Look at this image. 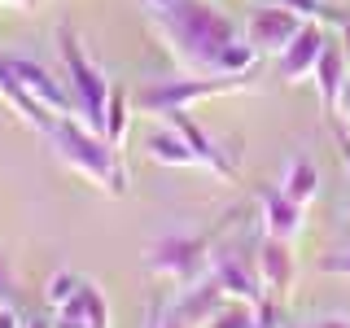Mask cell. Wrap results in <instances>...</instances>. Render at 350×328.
<instances>
[{"label": "cell", "mask_w": 350, "mask_h": 328, "mask_svg": "<svg viewBox=\"0 0 350 328\" xmlns=\"http://www.w3.org/2000/svg\"><path fill=\"white\" fill-rule=\"evenodd\" d=\"M158 328H193V324L184 320L175 306H171V311H167V306H158Z\"/></svg>", "instance_id": "obj_23"}, {"label": "cell", "mask_w": 350, "mask_h": 328, "mask_svg": "<svg viewBox=\"0 0 350 328\" xmlns=\"http://www.w3.org/2000/svg\"><path fill=\"white\" fill-rule=\"evenodd\" d=\"M9 66L22 74V83L31 87V96H36L40 105H49L53 114H62V118H75V114H79V109L70 105V92L62 87V79H53V70H44V66L27 62V57H9Z\"/></svg>", "instance_id": "obj_11"}, {"label": "cell", "mask_w": 350, "mask_h": 328, "mask_svg": "<svg viewBox=\"0 0 350 328\" xmlns=\"http://www.w3.org/2000/svg\"><path fill=\"white\" fill-rule=\"evenodd\" d=\"M280 193L293 197L298 206H311L315 193H320V171H315V162L311 158H293L289 171H284V180H280Z\"/></svg>", "instance_id": "obj_16"}, {"label": "cell", "mask_w": 350, "mask_h": 328, "mask_svg": "<svg viewBox=\"0 0 350 328\" xmlns=\"http://www.w3.org/2000/svg\"><path fill=\"white\" fill-rule=\"evenodd\" d=\"M0 328H27V324H22V315L14 306H0Z\"/></svg>", "instance_id": "obj_24"}, {"label": "cell", "mask_w": 350, "mask_h": 328, "mask_svg": "<svg viewBox=\"0 0 350 328\" xmlns=\"http://www.w3.org/2000/svg\"><path fill=\"white\" fill-rule=\"evenodd\" d=\"M324 49H328V31L320 27V22H306L298 36H293V44L276 57L280 79H284V83H302V79H311L315 66H320V57H324Z\"/></svg>", "instance_id": "obj_7"}, {"label": "cell", "mask_w": 350, "mask_h": 328, "mask_svg": "<svg viewBox=\"0 0 350 328\" xmlns=\"http://www.w3.org/2000/svg\"><path fill=\"white\" fill-rule=\"evenodd\" d=\"M0 5H27V0H0Z\"/></svg>", "instance_id": "obj_30"}, {"label": "cell", "mask_w": 350, "mask_h": 328, "mask_svg": "<svg viewBox=\"0 0 350 328\" xmlns=\"http://www.w3.org/2000/svg\"><path fill=\"white\" fill-rule=\"evenodd\" d=\"M149 27L162 36L167 53L193 74H219V57L232 40H241L237 22L211 0H140Z\"/></svg>", "instance_id": "obj_1"}, {"label": "cell", "mask_w": 350, "mask_h": 328, "mask_svg": "<svg viewBox=\"0 0 350 328\" xmlns=\"http://www.w3.org/2000/svg\"><path fill=\"white\" fill-rule=\"evenodd\" d=\"M302 27H306L302 14H293L289 5H276V0H271L267 9H258V14L250 18L245 36H250V44H254L258 53H271V57H280V53L293 44V36H298Z\"/></svg>", "instance_id": "obj_6"}, {"label": "cell", "mask_w": 350, "mask_h": 328, "mask_svg": "<svg viewBox=\"0 0 350 328\" xmlns=\"http://www.w3.org/2000/svg\"><path fill=\"white\" fill-rule=\"evenodd\" d=\"M18 302V276H14V258L0 249V306Z\"/></svg>", "instance_id": "obj_21"}, {"label": "cell", "mask_w": 350, "mask_h": 328, "mask_svg": "<svg viewBox=\"0 0 350 328\" xmlns=\"http://www.w3.org/2000/svg\"><path fill=\"white\" fill-rule=\"evenodd\" d=\"M167 123H171L175 131H180L184 140H189V149L197 153V167H206L211 175H219L224 184H237V180H241V175H237V167H232V158H228V153L219 149L215 140H211V136H206L202 127L193 123V118H189V109H180V114H171Z\"/></svg>", "instance_id": "obj_9"}, {"label": "cell", "mask_w": 350, "mask_h": 328, "mask_svg": "<svg viewBox=\"0 0 350 328\" xmlns=\"http://www.w3.org/2000/svg\"><path fill=\"white\" fill-rule=\"evenodd\" d=\"M258 202H262V232L293 245L298 232H302V210L306 206H298L293 197H284L280 189H258Z\"/></svg>", "instance_id": "obj_12"}, {"label": "cell", "mask_w": 350, "mask_h": 328, "mask_svg": "<svg viewBox=\"0 0 350 328\" xmlns=\"http://www.w3.org/2000/svg\"><path fill=\"white\" fill-rule=\"evenodd\" d=\"M337 140H342V162H346V175H350V136L342 131V136H337Z\"/></svg>", "instance_id": "obj_26"}, {"label": "cell", "mask_w": 350, "mask_h": 328, "mask_svg": "<svg viewBox=\"0 0 350 328\" xmlns=\"http://www.w3.org/2000/svg\"><path fill=\"white\" fill-rule=\"evenodd\" d=\"M232 92H258L254 74H189V79H158L131 92V101L145 118H171L180 109H193L206 96H232Z\"/></svg>", "instance_id": "obj_3"}, {"label": "cell", "mask_w": 350, "mask_h": 328, "mask_svg": "<svg viewBox=\"0 0 350 328\" xmlns=\"http://www.w3.org/2000/svg\"><path fill=\"white\" fill-rule=\"evenodd\" d=\"M346 70H350V57H346V49L342 44H333L328 40V49H324V57L320 66H315V87H320V105H324V114L328 118H337V101H342V83H346Z\"/></svg>", "instance_id": "obj_14"}, {"label": "cell", "mask_w": 350, "mask_h": 328, "mask_svg": "<svg viewBox=\"0 0 350 328\" xmlns=\"http://www.w3.org/2000/svg\"><path fill=\"white\" fill-rule=\"evenodd\" d=\"M57 57L66 66V79H70V92H75V109H79V118L92 131H101L105 136V105H109V83L105 70L96 66L92 57L83 53L79 36H75L70 27H57Z\"/></svg>", "instance_id": "obj_4"}, {"label": "cell", "mask_w": 350, "mask_h": 328, "mask_svg": "<svg viewBox=\"0 0 350 328\" xmlns=\"http://www.w3.org/2000/svg\"><path fill=\"white\" fill-rule=\"evenodd\" d=\"M158 306H162V302H153V315H149V324H145V328H158Z\"/></svg>", "instance_id": "obj_29"}, {"label": "cell", "mask_w": 350, "mask_h": 328, "mask_svg": "<svg viewBox=\"0 0 350 328\" xmlns=\"http://www.w3.org/2000/svg\"><path fill=\"white\" fill-rule=\"evenodd\" d=\"M237 215H228L215 232H197V236H162L158 245L149 249L145 267L162 280H175V284H193L211 271V249H215V236L232 223Z\"/></svg>", "instance_id": "obj_5"}, {"label": "cell", "mask_w": 350, "mask_h": 328, "mask_svg": "<svg viewBox=\"0 0 350 328\" xmlns=\"http://www.w3.org/2000/svg\"><path fill=\"white\" fill-rule=\"evenodd\" d=\"M284 328H311V324H284Z\"/></svg>", "instance_id": "obj_31"}, {"label": "cell", "mask_w": 350, "mask_h": 328, "mask_svg": "<svg viewBox=\"0 0 350 328\" xmlns=\"http://www.w3.org/2000/svg\"><path fill=\"white\" fill-rule=\"evenodd\" d=\"M224 302H232V298L224 293V284H219L215 271H206L202 280H193L189 289H184V298L175 302V311H180V315H184V320H189L193 328H202V324L211 320V315H215Z\"/></svg>", "instance_id": "obj_13"}, {"label": "cell", "mask_w": 350, "mask_h": 328, "mask_svg": "<svg viewBox=\"0 0 350 328\" xmlns=\"http://www.w3.org/2000/svg\"><path fill=\"white\" fill-rule=\"evenodd\" d=\"M276 5H289L293 14H302L306 22H337V27L346 22V14H337V9L324 5V0H276Z\"/></svg>", "instance_id": "obj_20"}, {"label": "cell", "mask_w": 350, "mask_h": 328, "mask_svg": "<svg viewBox=\"0 0 350 328\" xmlns=\"http://www.w3.org/2000/svg\"><path fill=\"white\" fill-rule=\"evenodd\" d=\"M254 258H258V276H262V289H267V298L289 302V293H293V276H298L289 241H276V236L262 232L258 254H254Z\"/></svg>", "instance_id": "obj_8"}, {"label": "cell", "mask_w": 350, "mask_h": 328, "mask_svg": "<svg viewBox=\"0 0 350 328\" xmlns=\"http://www.w3.org/2000/svg\"><path fill=\"white\" fill-rule=\"evenodd\" d=\"M44 140L53 145L62 167L83 175L92 189L109 197H127V167L118 158V149L109 145L101 131H92L83 118H53V127L44 131Z\"/></svg>", "instance_id": "obj_2"}, {"label": "cell", "mask_w": 350, "mask_h": 328, "mask_svg": "<svg viewBox=\"0 0 350 328\" xmlns=\"http://www.w3.org/2000/svg\"><path fill=\"white\" fill-rule=\"evenodd\" d=\"M337 114H350V70H346V83H342V101H337Z\"/></svg>", "instance_id": "obj_25"}, {"label": "cell", "mask_w": 350, "mask_h": 328, "mask_svg": "<svg viewBox=\"0 0 350 328\" xmlns=\"http://www.w3.org/2000/svg\"><path fill=\"white\" fill-rule=\"evenodd\" d=\"M127 123H131V96L123 87H109V105H105V140L114 149H123L127 140Z\"/></svg>", "instance_id": "obj_17"}, {"label": "cell", "mask_w": 350, "mask_h": 328, "mask_svg": "<svg viewBox=\"0 0 350 328\" xmlns=\"http://www.w3.org/2000/svg\"><path fill=\"white\" fill-rule=\"evenodd\" d=\"M311 328H350L346 320H320V324H311Z\"/></svg>", "instance_id": "obj_28"}, {"label": "cell", "mask_w": 350, "mask_h": 328, "mask_svg": "<svg viewBox=\"0 0 350 328\" xmlns=\"http://www.w3.org/2000/svg\"><path fill=\"white\" fill-rule=\"evenodd\" d=\"M145 153L158 162V167H197V153L189 149V140H184L175 127L153 131V136L145 140Z\"/></svg>", "instance_id": "obj_15"}, {"label": "cell", "mask_w": 350, "mask_h": 328, "mask_svg": "<svg viewBox=\"0 0 350 328\" xmlns=\"http://www.w3.org/2000/svg\"><path fill=\"white\" fill-rule=\"evenodd\" d=\"M211 271L219 276V284H224V293H228L232 302L258 306L262 298H267V289H262V276H258V271H250L245 262H241L237 254H228V249L211 254Z\"/></svg>", "instance_id": "obj_10"}, {"label": "cell", "mask_w": 350, "mask_h": 328, "mask_svg": "<svg viewBox=\"0 0 350 328\" xmlns=\"http://www.w3.org/2000/svg\"><path fill=\"white\" fill-rule=\"evenodd\" d=\"M320 271H324V276L350 280V249H333V254H324V258H320Z\"/></svg>", "instance_id": "obj_22"}, {"label": "cell", "mask_w": 350, "mask_h": 328, "mask_svg": "<svg viewBox=\"0 0 350 328\" xmlns=\"http://www.w3.org/2000/svg\"><path fill=\"white\" fill-rule=\"evenodd\" d=\"M342 49H346V57H350V18L342 22Z\"/></svg>", "instance_id": "obj_27"}, {"label": "cell", "mask_w": 350, "mask_h": 328, "mask_svg": "<svg viewBox=\"0 0 350 328\" xmlns=\"http://www.w3.org/2000/svg\"><path fill=\"white\" fill-rule=\"evenodd\" d=\"M79 289H83V280H79V276H70V271H53L49 284H44V302L57 311V306H66Z\"/></svg>", "instance_id": "obj_19"}, {"label": "cell", "mask_w": 350, "mask_h": 328, "mask_svg": "<svg viewBox=\"0 0 350 328\" xmlns=\"http://www.w3.org/2000/svg\"><path fill=\"white\" fill-rule=\"evenodd\" d=\"M254 315H258V306H250V302H224L202 328H254Z\"/></svg>", "instance_id": "obj_18"}]
</instances>
